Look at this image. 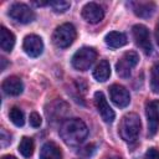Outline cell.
Masks as SVG:
<instances>
[{
	"mask_svg": "<svg viewBox=\"0 0 159 159\" xmlns=\"http://www.w3.org/2000/svg\"><path fill=\"white\" fill-rule=\"evenodd\" d=\"M88 134L86 123L78 118H71L62 123L60 128V135L67 145L81 144Z\"/></svg>",
	"mask_w": 159,
	"mask_h": 159,
	"instance_id": "obj_1",
	"label": "cell"
},
{
	"mask_svg": "<svg viewBox=\"0 0 159 159\" xmlns=\"http://www.w3.org/2000/svg\"><path fill=\"white\" fill-rule=\"evenodd\" d=\"M140 128L142 123L139 116L137 113H127L125 116H123L119 123V135L123 140L133 143L137 140L140 133Z\"/></svg>",
	"mask_w": 159,
	"mask_h": 159,
	"instance_id": "obj_2",
	"label": "cell"
},
{
	"mask_svg": "<svg viewBox=\"0 0 159 159\" xmlns=\"http://www.w3.org/2000/svg\"><path fill=\"white\" fill-rule=\"evenodd\" d=\"M76 29L72 24H62L60 25L52 35V42L56 47L58 48H66L68 46H71L73 43V41L76 40Z\"/></svg>",
	"mask_w": 159,
	"mask_h": 159,
	"instance_id": "obj_3",
	"label": "cell"
},
{
	"mask_svg": "<svg viewBox=\"0 0 159 159\" xmlns=\"http://www.w3.org/2000/svg\"><path fill=\"white\" fill-rule=\"evenodd\" d=\"M97 58V52L93 47H81L72 56V66L78 71H87Z\"/></svg>",
	"mask_w": 159,
	"mask_h": 159,
	"instance_id": "obj_4",
	"label": "cell"
},
{
	"mask_svg": "<svg viewBox=\"0 0 159 159\" xmlns=\"http://www.w3.org/2000/svg\"><path fill=\"white\" fill-rule=\"evenodd\" d=\"M138 61H139V56H138L137 52H134V51H128V52H125V53L120 57V60L116 63V70H117L118 76H120V77H123V78L129 77L132 70L137 66Z\"/></svg>",
	"mask_w": 159,
	"mask_h": 159,
	"instance_id": "obj_5",
	"label": "cell"
},
{
	"mask_svg": "<svg viewBox=\"0 0 159 159\" xmlns=\"http://www.w3.org/2000/svg\"><path fill=\"white\" fill-rule=\"evenodd\" d=\"M132 34H133V37H134V41H135L137 46L140 47L144 53L149 55L152 52V42H150L149 30L144 25L137 24V25L133 26Z\"/></svg>",
	"mask_w": 159,
	"mask_h": 159,
	"instance_id": "obj_6",
	"label": "cell"
},
{
	"mask_svg": "<svg viewBox=\"0 0 159 159\" xmlns=\"http://www.w3.org/2000/svg\"><path fill=\"white\" fill-rule=\"evenodd\" d=\"M145 114L148 119V135L153 137L159 129V99L147 103Z\"/></svg>",
	"mask_w": 159,
	"mask_h": 159,
	"instance_id": "obj_7",
	"label": "cell"
},
{
	"mask_svg": "<svg viewBox=\"0 0 159 159\" xmlns=\"http://www.w3.org/2000/svg\"><path fill=\"white\" fill-rule=\"evenodd\" d=\"M9 15L12 20H15L20 24H29V22L34 21V19H35V12L27 5L20 4V2L11 5V7L9 10Z\"/></svg>",
	"mask_w": 159,
	"mask_h": 159,
	"instance_id": "obj_8",
	"label": "cell"
},
{
	"mask_svg": "<svg viewBox=\"0 0 159 159\" xmlns=\"http://www.w3.org/2000/svg\"><path fill=\"white\" fill-rule=\"evenodd\" d=\"M94 104H96V108L99 113V116L102 117V119L106 122V123H112L114 120V112L113 109L111 108V106L108 104L103 92L101 91H97L94 93Z\"/></svg>",
	"mask_w": 159,
	"mask_h": 159,
	"instance_id": "obj_9",
	"label": "cell"
},
{
	"mask_svg": "<svg viewBox=\"0 0 159 159\" xmlns=\"http://www.w3.org/2000/svg\"><path fill=\"white\" fill-rule=\"evenodd\" d=\"M109 97H111L112 102L119 108L127 107L130 102V94H129L128 89L117 83L112 84L109 87Z\"/></svg>",
	"mask_w": 159,
	"mask_h": 159,
	"instance_id": "obj_10",
	"label": "cell"
},
{
	"mask_svg": "<svg viewBox=\"0 0 159 159\" xmlns=\"http://www.w3.org/2000/svg\"><path fill=\"white\" fill-rule=\"evenodd\" d=\"M82 17L89 24H98L104 17V10L96 2H87L82 7Z\"/></svg>",
	"mask_w": 159,
	"mask_h": 159,
	"instance_id": "obj_11",
	"label": "cell"
},
{
	"mask_svg": "<svg viewBox=\"0 0 159 159\" xmlns=\"http://www.w3.org/2000/svg\"><path fill=\"white\" fill-rule=\"evenodd\" d=\"M22 47L26 55H29L30 57H39L43 51V42L40 36L31 34L24 39Z\"/></svg>",
	"mask_w": 159,
	"mask_h": 159,
	"instance_id": "obj_12",
	"label": "cell"
},
{
	"mask_svg": "<svg viewBox=\"0 0 159 159\" xmlns=\"http://www.w3.org/2000/svg\"><path fill=\"white\" fill-rule=\"evenodd\" d=\"M1 87H2V91L9 96H19L24 91L22 81L17 76H10L5 78Z\"/></svg>",
	"mask_w": 159,
	"mask_h": 159,
	"instance_id": "obj_13",
	"label": "cell"
},
{
	"mask_svg": "<svg viewBox=\"0 0 159 159\" xmlns=\"http://www.w3.org/2000/svg\"><path fill=\"white\" fill-rule=\"evenodd\" d=\"M40 159H62L58 145L53 142H46L40 150Z\"/></svg>",
	"mask_w": 159,
	"mask_h": 159,
	"instance_id": "obj_14",
	"label": "cell"
},
{
	"mask_svg": "<svg viewBox=\"0 0 159 159\" xmlns=\"http://www.w3.org/2000/svg\"><path fill=\"white\" fill-rule=\"evenodd\" d=\"M104 42L112 47V48H119L124 45H127L128 42V39L125 36V34L123 32H119V31H111L106 35L104 37Z\"/></svg>",
	"mask_w": 159,
	"mask_h": 159,
	"instance_id": "obj_15",
	"label": "cell"
},
{
	"mask_svg": "<svg viewBox=\"0 0 159 159\" xmlns=\"http://www.w3.org/2000/svg\"><path fill=\"white\" fill-rule=\"evenodd\" d=\"M0 46L6 52H11V50L15 46L14 34L10 30H7L5 26H1V29H0Z\"/></svg>",
	"mask_w": 159,
	"mask_h": 159,
	"instance_id": "obj_16",
	"label": "cell"
},
{
	"mask_svg": "<svg viewBox=\"0 0 159 159\" xmlns=\"http://www.w3.org/2000/svg\"><path fill=\"white\" fill-rule=\"evenodd\" d=\"M111 76V66L107 60H101L99 63L93 70V77L98 82H104Z\"/></svg>",
	"mask_w": 159,
	"mask_h": 159,
	"instance_id": "obj_17",
	"label": "cell"
},
{
	"mask_svg": "<svg viewBox=\"0 0 159 159\" xmlns=\"http://www.w3.org/2000/svg\"><path fill=\"white\" fill-rule=\"evenodd\" d=\"M133 11L139 17H149L153 15L155 10V5L153 2H133Z\"/></svg>",
	"mask_w": 159,
	"mask_h": 159,
	"instance_id": "obj_18",
	"label": "cell"
},
{
	"mask_svg": "<svg viewBox=\"0 0 159 159\" xmlns=\"http://www.w3.org/2000/svg\"><path fill=\"white\" fill-rule=\"evenodd\" d=\"M19 152L22 157L30 158L34 153V140L29 137H24L19 144Z\"/></svg>",
	"mask_w": 159,
	"mask_h": 159,
	"instance_id": "obj_19",
	"label": "cell"
},
{
	"mask_svg": "<svg viewBox=\"0 0 159 159\" xmlns=\"http://www.w3.org/2000/svg\"><path fill=\"white\" fill-rule=\"evenodd\" d=\"M9 118L10 120L16 125V127H22L25 123V117L22 111L19 107H12L9 112Z\"/></svg>",
	"mask_w": 159,
	"mask_h": 159,
	"instance_id": "obj_20",
	"label": "cell"
},
{
	"mask_svg": "<svg viewBox=\"0 0 159 159\" xmlns=\"http://www.w3.org/2000/svg\"><path fill=\"white\" fill-rule=\"evenodd\" d=\"M150 88L154 93L159 94V62L152 67L150 72Z\"/></svg>",
	"mask_w": 159,
	"mask_h": 159,
	"instance_id": "obj_21",
	"label": "cell"
},
{
	"mask_svg": "<svg viewBox=\"0 0 159 159\" xmlns=\"http://www.w3.org/2000/svg\"><path fill=\"white\" fill-rule=\"evenodd\" d=\"M50 6L52 7V10L55 12H65L66 10H68V7L71 6L70 1H65V0H56V1H50Z\"/></svg>",
	"mask_w": 159,
	"mask_h": 159,
	"instance_id": "obj_22",
	"label": "cell"
},
{
	"mask_svg": "<svg viewBox=\"0 0 159 159\" xmlns=\"http://www.w3.org/2000/svg\"><path fill=\"white\" fill-rule=\"evenodd\" d=\"M41 123H42V119H41L40 114L36 113V112H32L30 114V125L34 127V128H37V127L41 125Z\"/></svg>",
	"mask_w": 159,
	"mask_h": 159,
	"instance_id": "obj_23",
	"label": "cell"
},
{
	"mask_svg": "<svg viewBox=\"0 0 159 159\" xmlns=\"http://www.w3.org/2000/svg\"><path fill=\"white\" fill-rule=\"evenodd\" d=\"M144 159H159V149L157 148H150L147 150Z\"/></svg>",
	"mask_w": 159,
	"mask_h": 159,
	"instance_id": "obj_24",
	"label": "cell"
},
{
	"mask_svg": "<svg viewBox=\"0 0 159 159\" xmlns=\"http://www.w3.org/2000/svg\"><path fill=\"white\" fill-rule=\"evenodd\" d=\"M155 40H157V43L159 46V21H158V24L155 26Z\"/></svg>",
	"mask_w": 159,
	"mask_h": 159,
	"instance_id": "obj_25",
	"label": "cell"
},
{
	"mask_svg": "<svg viewBox=\"0 0 159 159\" xmlns=\"http://www.w3.org/2000/svg\"><path fill=\"white\" fill-rule=\"evenodd\" d=\"M104 159H122V158L120 157H117V155H112V157H107Z\"/></svg>",
	"mask_w": 159,
	"mask_h": 159,
	"instance_id": "obj_26",
	"label": "cell"
},
{
	"mask_svg": "<svg viewBox=\"0 0 159 159\" xmlns=\"http://www.w3.org/2000/svg\"><path fill=\"white\" fill-rule=\"evenodd\" d=\"M2 159H16L15 157H12V155H4L2 157Z\"/></svg>",
	"mask_w": 159,
	"mask_h": 159,
	"instance_id": "obj_27",
	"label": "cell"
},
{
	"mask_svg": "<svg viewBox=\"0 0 159 159\" xmlns=\"http://www.w3.org/2000/svg\"><path fill=\"white\" fill-rule=\"evenodd\" d=\"M1 62H2V66H1V70H5V65H6V62H5V58H1Z\"/></svg>",
	"mask_w": 159,
	"mask_h": 159,
	"instance_id": "obj_28",
	"label": "cell"
}]
</instances>
